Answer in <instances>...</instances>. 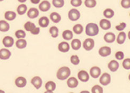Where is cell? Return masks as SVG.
Listing matches in <instances>:
<instances>
[{
	"label": "cell",
	"instance_id": "cell-1",
	"mask_svg": "<svg viewBox=\"0 0 130 93\" xmlns=\"http://www.w3.org/2000/svg\"><path fill=\"white\" fill-rule=\"evenodd\" d=\"M98 26L93 23H89L86 28V33L89 36H95L99 33Z\"/></svg>",
	"mask_w": 130,
	"mask_h": 93
},
{
	"label": "cell",
	"instance_id": "cell-2",
	"mask_svg": "<svg viewBox=\"0 0 130 93\" xmlns=\"http://www.w3.org/2000/svg\"><path fill=\"white\" fill-rule=\"evenodd\" d=\"M71 75V71L68 67H63L58 70L57 72V78L61 80L67 79Z\"/></svg>",
	"mask_w": 130,
	"mask_h": 93
},
{
	"label": "cell",
	"instance_id": "cell-3",
	"mask_svg": "<svg viewBox=\"0 0 130 93\" xmlns=\"http://www.w3.org/2000/svg\"><path fill=\"white\" fill-rule=\"evenodd\" d=\"M69 19L72 21H75L79 19L80 17V12L75 9H72L69 11L68 13Z\"/></svg>",
	"mask_w": 130,
	"mask_h": 93
},
{
	"label": "cell",
	"instance_id": "cell-4",
	"mask_svg": "<svg viewBox=\"0 0 130 93\" xmlns=\"http://www.w3.org/2000/svg\"><path fill=\"white\" fill-rule=\"evenodd\" d=\"M94 46V41L91 38H88L85 40L83 43L84 49L87 51H90Z\"/></svg>",
	"mask_w": 130,
	"mask_h": 93
},
{
	"label": "cell",
	"instance_id": "cell-5",
	"mask_svg": "<svg viewBox=\"0 0 130 93\" xmlns=\"http://www.w3.org/2000/svg\"><path fill=\"white\" fill-rule=\"evenodd\" d=\"M111 81L110 76L108 73H104L99 79V82L102 85L107 86Z\"/></svg>",
	"mask_w": 130,
	"mask_h": 93
},
{
	"label": "cell",
	"instance_id": "cell-6",
	"mask_svg": "<svg viewBox=\"0 0 130 93\" xmlns=\"http://www.w3.org/2000/svg\"><path fill=\"white\" fill-rule=\"evenodd\" d=\"M11 56V52L7 49L3 48L0 50V59L8 60Z\"/></svg>",
	"mask_w": 130,
	"mask_h": 93
},
{
	"label": "cell",
	"instance_id": "cell-7",
	"mask_svg": "<svg viewBox=\"0 0 130 93\" xmlns=\"http://www.w3.org/2000/svg\"><path fill=\"white\" fill-rule=\"evenodd\" d=\"M3 44L7 48H10L14 44V39L10 36H5L2 40Z\"/></svg>",
	"mask_w": 130,
	"mask_h": 93
},
{
	"label": "cell",
	"instance_id": "cell-8",
	"mask_svg": "<svg viewBox=\"0 0 130 93\" xmlns=\"http://www.w3.org/2000/svg\"><path fill=\"white\" fill-rule=\"evenodd\" d=\"M31 83L37 89H39L42 87L43 81L42 78L39 76H35L32 78L31 80Z\"/></svg>",
	"mask_w": 130,
	"mask_h": 93
},
{
	"label": "cell",
	"instance_id": "cell-9",
	"mask_svg": "<svg viewBox=\"0 0 130 93\" xmlns=\"http://www.w3.org/2000/svg\"><path fill=\"white\" fill-rule=\"evenodd\" d=\"M27 83V79L23 77H18L15 80V84L19 88H23V87H25Z\"/></svg>",
	"mask_w": 130,
	"mask_h": 93
},
{
	"label": "cell",
	"instance_id": "cell-10",
	"mask_svg": "<svg viewBox=\"0 0 130 93\" xmlns=\"http://www.w3.org/2000/svg\"><path fill=\"white\" fill-rule=\"evenodd\" d=\"M90 74L91 76L93 78H97L101 74V69L98 67H93L90 70Z\"/></svg>",
	"mask_w": 130,
	"mask_h": 93
},
{
	"label": "cell",
	"instance_id": "cell-11",
	"mask_svg": "<svg viewBox=\"0 0 130 93\" xmlns=\"http://www.w3.org/2000/svg\"><path fill=\"white\" fill-rule=\"evenodd\" d=\"M99 54L104 57H107L111 54V49L109 46H103L99 49Z\"/></svg>",
	"mask_w": 130,
	"mask_h": 93
},
{
	"label": "cell",
	"instance_id": "cell-12",
	"mask_svg": "<svg viewBox=\"0 0 130 93\" xmlns=\"http://www.w3.org/2000/svg\"><path fill=\"white\" fill-rule=\"evenodd\" d=\"M78 77L79 80L82 82H87L89 79V75L85 71H81L78 74Z\"/></svg>",
	"mask_w": 130,
	"mask_h": 93
},
{
	"label": "cell",
	"instance_id": "cell-13",
	"mask_svg": "<svg viewBox=\"0 0 130 93\" xmlns=\"http://www.w3.org/2000/svg\"><path fill=\"white\" fill-rule=\"evenodd\" d=\"M39 12L37 9L35 8H31L29 9L27 12V16L30 19H35L39 15Z\"/></svg>",
	"mask_w": 130,
	"mask_h": 93
},
{
	"label": "cell",
	"instance_id": "cell-14",
	"mask_svg": "<svg viewBox=\"0 0 130 93\" xmlns=\"http://www.w3.org/2000/svg\"><path fill=\"white\" fill-rule=\"evenodd\" d=\"M51 7V5L48 1H43L39 5V9L42 12L48 11Z\"/></svg>",
	"mask_w": 130,
	"mask_h": 93
},
{
	"label": "cell",
	"instance_id": "cell-15",
	"mask_svg": "<svg viewBox=\"0 0 130 93\" xmlns=\"http://www.w3.org/2000/svg\"><path fill=\"white\" fill-rule=\"evenodd\" d=\"M115 35L112 32H108L105 34L104 40L107 43H113L115 40Z\"/></svg>",
	"mask_w": 130,
	"mask_h": 93
},
{
	"label": "cell",
	"instance_id": "cell-16",
	"mask_svg": "<svg viewBox=\"0 0 130 93\" xmlns=\"http://www.w3.org/2000/svg\"><path fill=\"white\" fill-rule=\"evenodd\" d=\"M45 88L47 91L45 92H52L56 89V84L52 81H49L45 84Z\"/></svg>",
	"mask_w": 130,
	"mask_h": 93
},
{
	"label": "cell",
	"instance_id": "cell-17",
	"mask_svg": "<svg viewBox=\"0 0 130 93\" xmlns=\"http://www.w3.org/2000/svg\"><path fill=\"white\" fill-rule=\"evenodd\" d=\"M99 25L100 28L105 30H108L111 27V23L110 21L107 19H102L100 20Z\"/></svg>",
	"mask_w": 130,
	"mask_h": 93
},
{
	"label": "cell",
	"instance_id": "cell-18",
	"mask_svg": "<svg viewBox=\"0 0 130 93\" xmlns=\"http://www.w3.org/2000/svg\"><path fill=\"white\" fill-rule=\"evenodd\" d=\"M108 67L110 71L112 72H115L117 71V69L119 68V63L117 61L113 60L110 61L108 63Z\"/></svg>",
	"mask_w": 130,
	"mask_h": 93
},
{
	"label": "cell",
	"instance_id": "cell-19",
	"mask_svg": "<svg viewBox=\"0 0 130 93\" xmlns=\"http://www.w3.org/2000/svg\"><path fill=\"white\" fill-rule=\"evenodd\" d=\"M78 84H79L78 80L75 77L70 78L67 81V85L68 87L71 88H75V87L78 86Z\"/></svg>",
	"mask_w": 130,
	"mask_h": 93
},
{
	"label": "cell",
	"instance_id": "cell-20",
	"mask_svg": "<svg viewBox=\"0 0 130 93\" xmlns=\"http://www.w3.org/2000/svg\"><path fill=\"white\" fill-rule=\"evenodd\" d=\"M58 50L62 52H67L70 50V45L68 42H62L58 44Z\"/></svg>",
	"mask_w": 130,
	"mask_h": 93
},
{
	"label": "cell",
	"instance_id": "cell-21",
	"mask_svg": "<svg viewBox=\"0 0 130 93\" xmlns=\"http://www.w3.org/2000/svg\"><path fill=\"white\" fill-rule=\"evenodd\" d=\"M39 25L42 28H46L50 24V20L46 16L41 17L38 21Z\"/></svg>",
	"mask_w": 130,
	"mask_h": 93
},
{
	"label": "cell",
	"instance_id": "cell-22",
	"mask_svg": "<svg viewBox=\"0 0 130 93\" xmlns=\"http://www.w3.org/2000/svg\"><path fill=\"white\" fill-rule=\"evenodd\" d=\"M10 25L5 20H0V31L5 32L9 30Z\"/></svg>",
	"mask_w": 130,
	"mask_h": 93
},
{
	"label": "cell",
	"instance_id": "cell-23",
	"mask_svg": "<svg viewBox=\"0 0 130 93\" xmlns=\"http://www.w3.org/2000/svg\"><path fill=\"white\" fill-rule=\"evenodd\" d=\"M17 16L16 13L14 11H7L4 14L5 19L8 21H12L14 20Z\"/></svg>",
	"mask_w": 130,
	"mask_h": 93
},
{
	"label": "cell",
	"instance_id": "cell-24",
	"mask_svg": "<svg viewBox=\"0 0 130 93\" xmlns=\"http://www.w3.org/2000/svg\"><path fill=\"white\" fill-rule=\"evenodd\" d=\"M15 45L18 48L20 49H24L26 47L27 45V41L23 39H19V40L17 41Z\"/></svg>",
	"mask_w": 130,
	"mask_h": 93
},
{
	"label": "cell",
	"instance_id": "cell-25",
	"mask_svg": "<svg viewBox=\"0 0 130 93\" xmlns=\"http://www.w3.org/2000/svg\"><path fill=\"white\" fill-rule=\"evenodd\" d=\"M81 46V42L80 40L78 39H75L72 40L71 42V46L73 50H79Z\"/></svg>",
	"mask_w": 130,
	"mask_h": 93
},
{
	"label": "cell",
	"instance_id": "cell-26",
	"mask_svg": "<svg viewBox=\"0 0 130 93\" xmlns=\"http://www.w3.org/2000/svg\"><path fill=\"white\" fill-rule=\"evenodd\" d=\"M126 38V35L124 32H121L119 35H118V37L117 38V42L120 44H122L124 43L125 42Z\"/></svg>",
	"mask_w": 130,
	"mask_h": 93
},
{
	"label": "cell",
	"instance_id": "cell-27",
	"mask_svg": "<svg viewBox=\"0 0 130 93\" xmlns=\"http://www.w3.org/2000/svg\"><path fill=\"white\" fill-rule=\"evenodd\" d=\"M50 18L51 20L54 23H58L61 20V15L57 12H53L50 15Z\"/></svg>",
	"mask_w": 130,
	"mask_h": 93
},
{
	"label": "cell",
	"instance_id": "cell-28",
	"mask_svg": "<svg viewBox=\"0 0 130 93\" xmlns=\"http://www.w3.org/2000/svg\"><path fill=\"white\" fill-rule=\"evenodd\" d=\"M17 12L19 15L25 14L27 11V7L25 4H20L17 8Z\"/></svg>",
	"mask_w": 130,
	"mask_h": 93
},
{
	"label": "cell",
	"instance_id": "cell-29",
	"mask_svg": "<svg viewBox=\"0 0 130 93\" xmlns=\"http://www.w3.org/2000/svg\"><path fill=\"white\" fill-rule=\"evenodd\" d=\"M62 37L64 39L66 40H70L72 39L73 37V33L71 31L67 30L63 31L62 33Z\"/></svg>",
	"mask_w": 130,
	"mask_h": 93
},
{
	"label": "cell",
	"instance_id": "cell-30",
	"mask_svg": "<svg viewBox=\"0 0 130 93\" xmlns=\"http://www.w3.org/2000/svg\"><path fill=\"white\" fill-rule=\"evenodd\" d=\"M104 15L106 18L110 19L114 15V11L111 9H106L104 11Z\"/></svg>",
	"mask_w": 130,
	"mask_h": 93
},
{
	"label": "cell",
	"instance_id": "cell-31",
	"mask_svg": "<svg viewBox=\"0 0 130 93\" xmlns=\"http://www.w3.org/2000/svg\"><path fill=\"white\" fill-rule=\"evenodd\" d=\"M73 30L74 32L76 34H80L82 33L84 31V28L81 25L77 24L75 25L73 28Z\"/></svg>",
	"mask_w": 130,
	"mask_h": 93
},
{
	"label": "cell",
	"instance_id": "cell-32",
	"mask_svg": "<svg viewBox=\"0 0 130 93\" xmlns=\"http://www.w3.org/2000/svg\"><path fill=\"white\" fill-rule=\"evenodd\" d=\"M85 4L88 8H93L96 6L97 2L96 0H85Z\"/></svg>",
	"mask_w": 130,
	"mask_h": 93
},
{
	"label": "cell",
	"instance_id": "cell-33",
	"mask_svg": "<svg viewBox=\"0 0 130 93\" xmlns=\"http://www.w3.org/2000/svg\"><path fill=\"white\" fill-rule=\"evenodd\" d=\"M50 33L53 38H57L58 35V29L56 27H52L50 29Z\"/></svg>",
	"mask_w": 130,
	"mask_h": 93
},
{
	"label": "cell",
	"instance_id": "cell-34",
	"mask_svg": "<svg viewBox=\"0 0 130 93\" xmlns=\"http://www.w3.org/2000/svg\"><path fill=\"white\" fill-rule=\"evenodd\" d=\"M53 5L56 8H61L64 5V0H53Z\"/></svg>",
	"mask_w": 130,
	"mask_h": 93
},
{
	"label": "cell",
	"instance_id": "cell-35",
	"mask_svg": "<svg viewBox=\"0 0 130 93\" xmlns=\"http://www.w3.org/2000/svg\"><path fill=\"white\" fill-rule=\"evenodd\" d=\"M35 27H36V26H35L34 23L30 21L27 22L24 25V28L25 29V30L27 31L30 32Z\"/></svg>",
	"mask_w": 130,
	"mask_h": 93
},
{
	"label": "cell",
	"instance_id": "cell-36",
	"mask_svg": "<svg viewBox=\"0 0 130 93\" xmlns=\"http://www.w3.org/2000/svg\"><path fill=\"white\" fill-rule=\"evenodd\" d=\"M15 36L18 39L25 38L26 36V33L23 30H18L15 32Z\"/></svg>",
	"mask_w": 130,
	"mask_h": 93
},
{
	"label": "cell",
	"instance_id": "cell-37",
	"mask_svg": "<svg viewBox=\"0 0 130 93\" xmlns=\"http://www.w3.org/2000/svg\"><path fill=\"white\" fill-rule=\"evenodd\" d=\"M92 93H103V89L102 87L99 85H94L91 89Z\"/></svg>",
	"mask_w": 130,
	"mask_h": 93
},
{
	"label": "cell",
	"instance_id": "cell-38",
	"mask_svg": "<svg viewBox=\"0 0 130 93\" xmlns=\"http://www.w3.org/2000/svg\"><path fill=\"white\" fill-rule=\"evenodd\" d=\"M71 62L74 65H78L80 62V59L78 56L73 55L71 57Z\"/></svg>",
	"mask_w": 130,
	"mask_h": 93
},
{
	"label": "cell",
	"instance_id": "cell-39",
	"mask_svg": "<svg viewBox=\"0 0 130 93\" xmlns=\"http://www.w3.org/2000/svg\"><path fill=\"white\" fill-rule=\"evenodd\" d=\"M123 68L127 69L129 70L130 69V59L129 58H126V59H124L123 62Z\"/></svg>",
	"mask_w": 130,
	"mask_h": 93
},
{
	"label": "cell",
	"instance_id": "cell-40",
	"mask_svg": "<svg viewBox=\"0 0 130 93\" xmlns=\"http://www.w3.org/2000/svg\"><path fill=\"white\" fill-rule=\"evenodd\" d=\"M122 7L124 9H128L130 8V0H122Z\"/></svg>",
	"mask_w": 130,
	"mask_h": 93
},
{
	"label": "cell",
	"instance_id": "cell-41",
	"mask_svg": "<svg viewBox=\"0 0 130 93\" xmlns=\"http://www.w3.org/2000/svg\"><path fill=\"white\" fill-rule=\"evenodd\" d=\"M82 3V0H71V4L74 7H79Z\"/></svg>",
	"mask_w": 130,
	"mask_h": 93
},
{
	"label": "cell",
	"instance_id": "cell-42",
	"mask_svg": "<svg viewBox=\"0 0 130 93\" xmlns=\"http://www.w3.org/2000/svg\"><path fill=\"white\" fill-rule=\"evenodd\" d=\"M126 23L124 22H122V23H121L119 26H116L115 28L118 31H122L126 28Z\"/></svg>",
	"mask_w": 130,
	"mask_h": 93
},
{
	"label": "cell",
	"instance_id": "cell-43",
	"mask_svg": "<svg viewBox=\"0 0 130 93\" xmlns=\"http://www.w3.org/2000/svg\"><path fill=\"white\" fill-rule=\"evenodd\" d=\"M115 57L118 60H122L124 57V55L122 51H118L115 54Z\"/></svg>",
	"mask_w": 130,
	"mask_h": 93
},
{
	"label": "cell",
	"instance_id": "cell-44",
	"mask_svg": "<svg viewBox=\"0 0 130 93\" xmlns=\"http://www.w3.org/2000/svg\"><path fill=\"white\" fill-rule=\"evenodd\" d=\"M31 33L34 35H37L40 32V28L39 27H35L34 29L30 31Z\"/></svg>",
	"mask_w": 130,
	"mask_h": 93
},
{
	"label": "cell",
	"instance_id": "cell-45",
	"mask_svg": "<svg viewBox=\"0 0 130 93\" xmlns=\"http://www.w3.org/2000/svg\"><path fill=\"white\" fill-rule=\"evenodd\" d=\"M30 1L34 4H37L40 2V0H30Z\"/></svg>",
	"mask_w": 130,
	"mask_h": 93
},
{
	"label": "cell",
	"instance_id": "cell-46",
	"mask_svg": "<svg viewBox=\"0 0 130 93\" xmlns=\"http://www.w3.org/2000/svg\"><path fill=\"white\" fill-rule=\"evenodd\" d=\"M19 2L20 3H24L27 1V0H18Z\"/></svg>",
	"mask_w": 130,
	"mask_h": 93
},
{
	"label": "cell",
	"instance_id": "cell-47",
	"mask_svg": "<svg viewBox=\"0 0 130 93\" xmlns=\"http://www.w3.org/2000/svg\"><path fill=\"white\" fill-rule=\"evenodd\" d=\"M0 92H4V91H3V90H0Z\"/></svg>",
	"mask_w": 130,
	"mask_h": 93
},
{
	"label": "cell",
	"instance_id": "cell-48",
	"mask_svg": "<svg viewBox=\"0 0 130 93\" xmlns=\"http://www.w3.org/2000/svg\"><path fill=\"white\" fill-rule=\"evenodd\" d=\"M4 0H0V2H2V1H3Z\"/></svg>",
	"mask_w": 130,
	"mask_h": 93
}]
</instances>
